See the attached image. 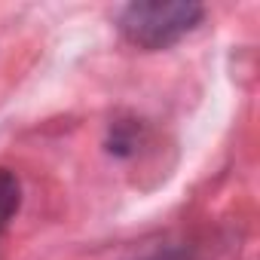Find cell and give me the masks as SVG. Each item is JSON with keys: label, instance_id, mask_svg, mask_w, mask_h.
Wrapping results in <instances>:
<instances>
[{"label": "cell", "instance_id": "3", "mask_svg": "<svg viewBox=\"0 0 260 260\" xmlns=\"http://www.w3.org/2000/svg\"><path fill=\"white\" fill-rule=\"evenodd\" d=\"M110 153H116V156H128L132 153V147L138 144V128L132 125V122H113V128H110Z\"/></svg>", "mask_w": 260, "mask_h": 260}, {"label": "cell", "instance_id": "1", "mask_svg": "<svg viewBox=\"0 0 260 260\" xmlns=\"http://www.w3.org/2000/svg\"><path fill=\"white\" fill-rule=\"evenodd\" d=\"M205 10L190 0H138L128 4L119 13V34L147 52L169 49L181 37H187L199 22Z\"/></svg>", "mask_w": 260, "mask_h": 260}, {"label": "cell", "instance_id": "2", "mask_svg": "<svg viewBox=\"0 0 260 260\" xmlns=\"http://www.w3.org/2000/svg\"><path fill=\"white\" fill-rule=\"evenodd\" d=\"M19 202H22V187H19V178L7 169H0V233L7 230V223L13 220V214L19 211Z\"/></svg>", "mask_w": 260, "mask_h": 260}, {"label": "cell", "instance_id": "4", "mask_svg": "<svg viewBox=\"0 0 260 260\" xmlns=\"http://www.w3.org/2000/svg\"><path fill=\"white\" fill-rule=\"evenodd\" d=\"M138 260H187V254H184L181 245H162V248H156V251H150Z\"/></svg>", "mask_w": 260, "mask_h": 260}]
</instances>
